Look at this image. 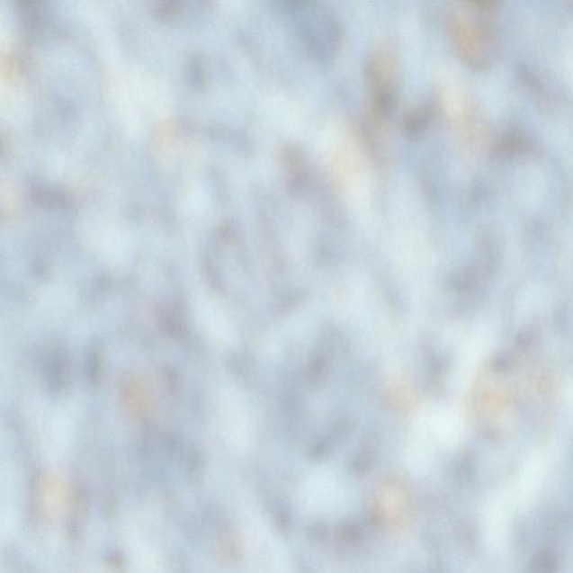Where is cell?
I'll use <instances>...</instances> for the list:
<instances>
[{
    "mask_svg": "<svg viewBox=\"0 0 573 573\" xmlns=\"http://www.w3.org/2000/svg\"><path fill=\"white\" fill-rule=\"evenodd\" d=\"M369 84L374 117L383 121L393 109L397 91V66L389 49H379L371 58Z\"/></svg>",
    "mask_w": 573,
    "mask_h": 573,
    "instance_id": "obj_1",
    "label": "cell"
}]
</instances>
